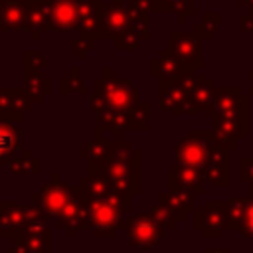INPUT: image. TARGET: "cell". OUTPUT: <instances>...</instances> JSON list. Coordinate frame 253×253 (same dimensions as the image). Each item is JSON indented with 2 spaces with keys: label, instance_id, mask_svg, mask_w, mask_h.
<instances>
[{
  "label": "cell",
  "instance_id": "obj_1",
  "mask_svg": "<svg viewBox=\"0 0 253 253\" xmlns=\"http://www.w3.org/2000/svg\"><path fill=\"white\" fill-rule=\"evenodd\" d=\"M140 103L134 83L113 73L111 67L95 79V93L89 97V111L97 115V134L111 132L113 138L130 128V117Z\"/></svg>",
  "mask_w": 253,
  "mask_h": 253
},
{
  "label": "cell",
  "instance_id": "obj_2",
  "mask_svg": "<svg viewBox=\"0 0 253 253\" xmlns=\"http://www.w3.org/2000/svg\"><path fill=\"white\" fill-rule=\"evenodd\" d=\"M138 156L140 152L121 136L113 138V150L105 164L107 180L119 188H128L130 184L138 186Z\"/></svg>",
  "mask_w": 253,
  "mask_h": 253
},
{
  "label": "cell",
  "instance_id": "obj_3",
  "mask_svg": "<svg viewBox=\"0 0 253 253\" xmlns=\"http://www.w3.org/2000/svg\"><path fill=\"white\" fill-rule=\"evenodd\" d=\"M132 14H134L132 6L130 4L126 6L123 0H113L111 4H105L97 40H109V42H113L115 49H119V45L130 34Z\"/></svg>",
  "mask_w": 253,
  "mask_h": 253
},
{
  "label": "cell",
  "instance_id": "obj_4",
  "mask_svg": "<svg viewBox=\"0 0 253 253\" xmlns=\"http://www.w3.org/2000/svg\"><path fill=\"white\" fill-rule=\"evenodd\" d=\"M166 49L188 75H194V71L204 65L202 42L194 32H168Z\"/></svg>",
  "mask_w": 253,
  "mask_h": 253
},
{
  "label": "cell",
  "instance_id": "obj_5",
  "mask_svg": "<svg viewBox=\"0 0 253 253\" xmlns=\"http://www.w3.org/2000/svg\"><path fill=\"white\" fill-rule=\"evenodd\" d=\"M210 138L208 130H186L184 138L176 144V164L196 168L204 174L210 156Z\"/></svg>",
  "mask_w": 253,
  "mask_h": 253
},
{
  "label": "cell",
  "instance_id": "obj_6",
  "mask_svg": "<svg viewBox=\"0 0 253 253\" xmlns=\"http://www.w3.org/2000/svg\"><path fill=\"white\" fill-rule=\"evenodd\" d=\"M188 75L158 79V105L164 113H186Z\"/></svg>",
  "mask_w": 253,
  "mask_h": 253
},
{
  "label": "cell",
  "instance_id": "obj_7",
  "mask_svg": "<svg viewBox=\"0 0 253 253\" xmlns=\"http://www.w3.org/2000/svg\"><path fill=\"white\" fill-rule=\"evenodd\" d=\"M247 113V97L237 85H215L211 117H235Z\"/></svg>",
  "mask_w": 253,
  "mask_h": 253
},
{
  "label": "cell",
  "instance_id": "obj_8",
  "mask_svg": "<svg viewBox=\"0 0 253 253\" xmlns=\"http://www.w3.org/2000/svg\"><path fill=\"white\" fill-rule=\"evenodd\" d=\"M213 81L208 75H188V103L186 113L211 111L213 103Z\"/></svg>",
  "mask_w": 253,
  "mask_h": 253
},
{
  "label": "cell",
  "instance_id": "obj_9",
  "mask_svg": "<svg viewBox=\"0 0 253 253\" xmlns=\"http://www.w3.org/2000/svg\"><path fill=\"white\" fill-rule=\"evenodd\" d=\"M51 28L59 32H77L81 24L77 0H51L49 2Z\"/></svg>",
  "mask_w": 253,
  "mask_h": 253
},
{
  "label": "cell",
  "instance_id": "obj_10",
  "mask_svg": "<svg viewBox=\"0 0 253 253\" xmlns=\"http://www.w3.org/2000/svg\"><path fill=\"white\" fill-rule=\"evenodd\" d=\"M34 101L24 87H0V117L22 119L32 109Z\"/></svg>",
  "mask_w": 253,
  "mask_h": 253
},
{
  "label": "cell",
  "instance_id": "obj_11",
  "mask_svg": "<svg viewBox=\"0 0 253 253\" xmlns=\"http://www.w3.org/2000/svg\"><path fill=\"white\" fill-rule=\"evenodd\" d=\"M229 154L231 148L223 144H211L208 164L204 168V178L211 184H227L229 182Z\"/></svg>",
  "mask_w": 253,
  "mask_h": 253
},
{
  "label": "cell",
  "instance_id": "obj_12",
  "mask_svg": "<svg viewBox=\"0 0 253 253\" xmlns=\"http://www.w3.org/2000/svg\"><path fill=\"white\" fill-rule=\"evenodd\" d=\"M79 2V14H81V24H79V38H89L97 40L99 28H101V18L105 10V0H77Z\"/></svg>",
  "mask_w": 253,
  "mask_h": 253
},
{
  "label": "cell",
  "instance_id": "obj_13",
  "mask_svg": "<svg viewBox=\"0 0 253 253\" xmlns=\"http://www.w3.org/2000/svg\"><path fill=\"white\" fill-rule=\"evenodd\" d=\"M28 0H0V30L20 32L26 28Z\"/></svg>",
  "mask_w": 253,
  "mask_h": 253
},
{
  "label": "cell",
  "instance_id": "obj_14",
  "mask_svg": "<svg viewBox=\"0 0 253 253\" xmlns=\"http://www.w3.org/2000/svg\"><path fill=\"white\" fill-rule=\"evenodd\" d=\"M49 2H51V0H28L26 28L32 32V38H34V40H40L42 34L51 28Z\"/></svg>",
  "mask_w": 253,
  "mask_h": 253
},
{
  "label": "cell",
  "instance_id": "obj_15",
  "mask_svg": "<svg viewBox=\"0 0 253 253\" xmlns=\"http://www.w3.org/2000/svg\"><path fill=\"white\" fill-rule=\"evenodd\" d=\"M148 71L152 77H158V79H166V77H178V75H188L180 65L178 61L170 55V51L164 47L158 51L156 57L150 59V65H148Z\"/></svg>",
  "mask_w": 253,
  "mask_h": 253
},
{
  "label": "cell",
  "instance_id": "obj_16",
  "mask_svg": "<svg viewBox=\"0 0 253 253\" xmlns=\"http://www.w3.org/2000/svg\"><path fill=\"white\" fill-rule=\"evenodd\" d=\"M111 150H113V136L111 138H105L103 134H97L85 148L79 150V154L87 156V162H89V168L95 164L97 166H103L107 164L109 156H111Z\"/></svg>",
  "mask_w": 253,
  "mask_h": 253
},
{
  "label": "cell",
  "instance_id": "obj_17",
  "mask_svg": "<svg viewBox=\"0 0 253 253\" xmlns=\"http://www.w3.org/2000/svg\"><path fill=\"white\" fill-rule=\"evenodd\" d=\"M168 174H170V182L174 184V188H184V190H194V192L202 190L204 174L196 168L176 164V166L168 168Z\"/></svg>",
  "mask_w": 253,
  "mask_h": 253
},
{
  "label": "cell",
  "instance_id": "obj_18",
  "mask_svg": "<svg viewBox=\"0 0 253 253\" xmlns=\"http://www.w3.org/2000/svg\"><path fill=\"white\" fill-rule=\"evenodd\" d=\"M24 89L30 93L32 101L38 103V101H42V95H45L49 91V79L40 73V67L26 65V71H24Z\"/></svg>",
  "mask_w": 253,
  "mask_h": 253
},
{
  "label": "cell",
  "instance_id": "obj_19",
  "mask_svg": "<svg viewBox=\"0 0 253 253\" xmlns=\"http://www.w3.org/2000/svg\"><path fill=\"white\" fill-rule=\"evenodd\" d=\"M69 188L67 186H59L57 184V178H53V186H47L42 194V200L45 204V208L49 211H61L63 208L69 206Z\"/></svg>",
  "mask_w": 253,
  "mask_h": 253
},
{
  "label": "cell",
  "instance_id": "obj_20",
  "mask_svg": "<svg viewBox=\"0 0 253 253\" xmlns=\"http://www.w3.org/2000/svg\"><path fill=\"white\" fill-rule=\"evenodd\" d=\"M154 12L172 14L178 22H184L194 12V0H154Z\"/></svg>",
  "mask_w": 253,
  "mask_h": 253
},
{
  "label": "cell",
  "instance_id": "obj_21",
  "mask_svg": "<svg viewBox=\"0 0 253 253\" xmlns=\"http://www.w3.org/2000/svg\"><path fill=\"white\" fill-rule=\"evenodd\" d=\"M18 140H20V134L14 128V125L10 121L0 119V164H2V158H8L16 150Z\"/></svg>",
  "mask_w": 253,
  "mask_h": 253
},
{
  "label": "cell",
  "instance_id": "obj_22",
  "mask_svg": "<svg viewBox=\"0 0 253 253\" xmlns=\"http://www.w3.org/2000/svg\"><path fill=\"white\" fill-rule=\"evenodd\" d=\"M219 22H221L219 14H204L202 20L196 22V26H194L192 32L198 36L200 42H204V40H211V38L215 36L217 28H219Z\"/></svg>",
  "mask_w": 253,
  "mask_h": 253
},
{
  "label": "cell",
  "instance_id": "obj_23",
  "mask_svg": "<svg viewBox=\"0 0 253 253\" xmlns=\"http://www.w3.org/2000/svg\"><path fill=\"white\" fill-rule=\"evenodd\" d=\"M59 89H61V93H85V81H83L81 73L75 67H71L67 71V75L59 79Z\"/></svg>",
  "mask_w": 253,
  "mask_h": 253
},
{
  "label": "cell",
  "instance_id": "obj_24",
  "mask_svg": "<svg viewBox=\"0 0 253 253\" xmlns=\"http://www.w3.org/2000/svg\"><path fill=\"white\" fill-rule=\"evenodd\" d=\"M130 128L132 130H148L150 128V105L138 103L130 117Z\"/></svg>",
  "mask_w": 253,
  "mask_h": 253
},
{
  "label": "cell",
  "instance_id": "obj_25",
  "mask_svg": "<svg viewBox=\"0 0 253 253\" xmlns=\"http://www.w3.org/2000/svg\"><path fill=\"white\" fill-rule=\"evenodd\" d=\"M241 182L253 186V158H241Z\"/></svg>",
  "mask_w": 253,
  "mask_h": 253
},
{
  "label": "cell",
  "instance_id": "obj_26",
  "mask_svg": "<svg viewBox=\"0 0 253 253\" xmlns=\"http://www.w3.org/2000/svg\"><path fill=\"white\" fill-rule=\"evenodd\" d=\"M239 22H241V28H243L247 34H253V8L243 10L241 16H239Z\"/></svg>",
  "mask_w": 253,
  "mask_h": 253
},
{
  "label": "cell",
  "instance_id": "obj_27",
  "mask_svg": "<svg viewBox=\"0 0 253 253\" xmlns=\"http://www.w3.org/2000/svg\"><path fill=\"white\" fill-rule=\"evenodd\" d=\"M247 75H249V79H251V83H249V93L253 95V67L247 69Z\"/></svg>",
  "mask_w": 253,
  "mask_h": 253
},
{
  "label": "cell",
  "instance_id": "obj_28",
  "mask_svg": "<svg viewBox=\"0 0 253 253\" xmlns=\"http://www.w3.org/2000/svg\"><path fill=\"white\" fill-rule=\"evenodd\" d=\"M239 4L245 8H253V0H239Z\"/></svg>",
  "mask_w": 253,
  "mask_h": 253
}]
</instances>
